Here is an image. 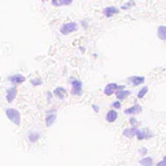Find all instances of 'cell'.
I'll return each mask as SVG.
<instances>
[{"label": "cell", "instance_id": "6da1fadb", "mask_svg": "<svg viewBox=\"0 0 166 166\" xmlns=\"http://www.w3.org/2000/svg\"><path fill=\"white\" fill-rule=\"evenodd\" d=\"M5 114H7V117H8V119H10V121L15 123L16 126H18L21 123V114H20V112L17 110V109H13V108L7 109Z\"/></svg>", "mask_w": 166, "mask_h": 166}, {"label": "cell", "instance_id": "7a4b0ae2", "mask_svg": "<svg viewBox=\"0 0 166 166\" xmlns=\"http://www.w3.org/2000/svg\"><path fill=\"white\" fill-rule=\"evenodd\" d=\"M70 84H72V94L75 95V96H79L82 94V88H83V83L80 82L79 79H72L70 80Z\"/></svg>", "mask_w": 166, "mask_h": 166}, {"label": "cell", "instance_id": "3957f363", "mask_svg": "<svg viewBox=\"0 0 166 166\" xmlns=\"http://www.w3.org/2000/svg\"><path fill=\"white\" fill-rule=\"evenodd\" d=\"M77 30H78V25H77L75 22H68L61 27V34L68 35V34L74 33V31H77Z\"/></svg>", "mask_w": 166, "mask_h": 166}, {"label": "cell", "instance_id": "277c9868", "mask_svg": "<svg viewBox=\"0 0 166 166\" xmlns=\"http://www.w3.org/2000/svg\"><path fill=\"white\" fill-rule=\"evenodd\" d=\"M118 88H119V86L117 83H108L107 86H105V88H104V94L107 95V96H112L113 94L117 92Z\"/></svg>", "mask_w": 166, "mask_h": 166}, {"label": "cell", "instance_id": "5b68a950", "mask_svg": "<svg viewBox=\"0 0 166 166\" xmlns=\"http://www.w3.org/2000/svg\"><path fill=\"white\" fill-rule=\"evenodd\" d=\"M56 109H52V110H48L47 112V117H45V123H47V126H52L53 125V122L56 121V117H57V114H56Z\"/></svg>", "mask_w": 166, "mask_h": 166}, {"label": "cell", "instance_id": "8992f818", "mask_svg": "<svg viewBox=\"0 0 166 166\" xmlns=\"http://www.w3.org/2000/svg\"><path fill=\"white\" fill-rule=\"evenodd\" d=\"M151 136H152V132H149L146 129H140V130H137V132H136V137L139 140L148 139V137H151Z\"/></svg>", "mask_w": 166, "mask_h": 166}, {"label": "cell", "instance_id": "52a82bcc", "mask_svg": "<svg viewBox=\"0 0 166 166\" xmlns=\"http://www.w3.org/2000/svg\"><path fill=\"white\" fill-rule=\"evenodd\" d=\"M9 80L13 84H21V83H23L25 80H26V78H25L23 75H21V74H15V75L9 77Z\"/></svg>", "mask_w": 166, "mask_h": 166}, {"label": "cell", "instance_id": "ba28073f", "mask_svg": "<svg viewBox=\"0 0 166 166\" xmlns=\"http://www.w3.org/2000/svg\"><path fill=\"white\" fill-rule=\"evenodd\" d=\"M142 110H143V108L140 107L139 104H135V105H132V107H130L129 109H126L125 114H139Z\"/></svg>", "mask_w": 166, "mask_h": 166}, {"label": "cell", "instance_id": "9c48e42d", "mask_svg": "<svg viewBox=\"0 0 166 166\" xmlns=\"http://www.w3.org/2000/svg\"><path fill=\"white\" fill-rule=\"evenodd\" d=\"M129 80L132 86H139V84H143L146 82V78L144 77H129Z\"/></svg>", "mask_w": 166, "mask_h": 166}, {"label": "cell", "instance_id": "30bf717a", "mask_svg": "<svg viewBox=\"0 0 166 166\" xmlns=\"http://www.w3.org/2000/svg\"><path fill=\"white\" fill-rule=\"evenodd\" d=\"M16 96H17V88L13 86L12 88H9V90L7 91V101H8V103H12Z\"/></svg>", "mask_w": 166, "mask_h": 166}, {"label": "cell", "instance_id": "8fae6325", "mask_svg": "<svg viewBox=\"0 0 166 166\" xmlns=\"http://www.w3.org/2000/svg\"><path fill=\"white\" fill-rule=\"evenodd\" d=\"M107 121L109 122V123H113V122H116L117 121V118H118V113L114 110V109H112V110H109L108 113H107Z\"/></svg>", "mask_w": 166, "mask_h": 166}, {"label": "cell", "instance_id": "7c38bea8", "mask_svg": "<svg viewBox=\"0 0 166 166\" xmlns=\"http://www.w3.org/2000/svg\"><path fill=\"white\" fill-rule=\"evenodd\" d=\"M136 132H137V129L136 127H131V129H125L123 130V136H126V137H134V136H136Z\"/></svg>", "mask_w": 166, "mask_h": 166}, {"label": "cell", "instance_id": "4fadbf2b", "mask_svg": "<svg viewBox=\"0 0 166 166\" xmlns=\"http://www.w3.org/2000/svg\"><path fill=\"white\" fill-rule=\"evenodd\" d=\"M131 94L129 90H118L117 92H116V96H117L118 99V101H121V100H125V99L129 96V95Z\"/></svg>", "mask_w": 166, "mask_h": 166}, {"label": "cell", "instance_id": "5bb4252c", "mask_svg": "<svg viewBox=\"0 0 166 166\" xmlns=\"http://www.w3.org/2000/svg\"><path fill=\"white\" fill-rule=\"evenodd\" d=\"M117 12H118V8H117V7H108V8H105V9L103 10V13H104L105 17H112L113 15H116Z\"/></svg>", "mask_w": 166, "mask_h": 166}, {"label": "cell", "instance_id": "9a60e30c", "mask_svg": "<svg viewBox=\"0 0 166 166\" xmlns=\"http://www.w3.org/2000/svg\"><path fill=\"white\" fill-rule=\"evenodd\" d=\"M53 94H55V96H56V97L64 99V97H65V95H66V90H65L64 87H57V88H55Z\"/></svg>", "mask_w": 166, "mask_h": 166}, {"label": "cell", "instance_id": "2e32d148", "mask_svg": "<svg viewBox=\"0 0 166 166\" xmlns=\"http://www.w3.org/2000/svg\"><path fill=\"white\" fill-rule=\"evenodd\" d=\"M157 37L160 38L161 40H166V26H158Z\"/></svg>", "mask_w": 166, "mask_h": 166}, {"label": "cell", "instance_id": "e0dca14e", "mask_svg": "<svg viewBox=\"0 0 166 166\" xmlns=\"http://www.w3.org/2000/svg\"><path fill=\"white\" fill-rule=\"evenodd\" d=\"M139 164L142 166H153V158L152 157H143L139 161Z\"/></svg>", "mask_w": 166, "mask_h": 166}, {"label": "cell", "instance_id": "ac0fdd59", "mask_svg": "<svg viewBox=\"0 0 166 166\" xmlns=\"http://www.w3.org/2000/svg\"><path fill=\"white\" fill-rule=\"evenodd\" d=\"M148 92V87L147 86H144V87H142V90L137 92V99H143L144 96H146V94Z\"/></svg>", "mask_w": 166, "mask_h": 166}, {"label": "cell", "instance_id": "d6986e66", "mask_svg": "<svg viewBox=\"0 0 166 166\" xmlns=\"http://www.w3.org/2000/svg\"><path fill=\"white\" fill-rule=\"evenodd\" d=\"M29 139H30L33 143H34V142H37V140L39 139V134H38V132H33V134H30Z\"/></svg>", "mask_w": 166, "mask_h": 166}, {"label": "cell", "instance_id": "ffe728a7", "mask_svg": "<svg viewBox=\"0 0 166 166\" xmlns=\"http://www.w3.org/2000/svg\"><path fill=\"white\" fill-rule=\"evenodd\" d=\"M112 108H113V109L121 108V101H113V103H112Z\"/></svg>", "mask_w": 166, "mask_h": 166}, {"label": "cell", "instance_id": "44dd1931", "mask_svg": "<svg viewBox=\"0 0 166 166\" xmlns=\"http://www.w3.org/2000/svg\"><path fill=\"white\" fill-rule=\"evenodd\" d=\"M156 166H166V156H165L164 158H162V160H161L160 162H157Z\"/></svg>", "mask_w": 166, "mask_h": 166}, {"label": "cell", "instance_id": "7402d4cb", "mask_svg": "<svg viewBox=\"0 0 166 166\" xmlns=\"http://www.w3.org/2000/svg\"><path fill=\"white\" fill-rule=\"evenodd\" d=\"M72 4V0H61V5H69Z\"/></svg>", "mask_w": 166, "mask_h": 166}, {"label": "cell", "instance_id": "603a6c76", "mask_svg": "<svg viewBox=\"0 0 166 166\" xmlns=\"http://www.w3.org/2000/svg\"><path fill=\"white\" fill-rule=\"evenodd\" d=\"M130 123H131V125H132L134 127H135V126L137 125V121H136L135 118H131V119H130Z\"/></svg>", "mask_w": 166, "mask_h": 166}, {"label": "cell", "instance_id": "cb8c5ba5", "mask_svg": "<svg viewBox=\"0 0 166 166\" xmlns=\"http://www.w3.org/2000/svg\"><path fill=\"white\" fill-rule=\"evenodd\" d=\"M40 83H42L40 79H34V80H33V84H34V86H38V84H40Z\"/></svg>", "mask_w": 166, "mask_h": 166}, {"label": "cell", "instance_id": "d4e9b609", "mask_svg": "<svg viewBox=\"0 0 166 166\" xmlns=\"http://www.w3.org/2000/svg\"><path fill=\"white\" fill-rule=\"evenodd\" d=\"M92 107H94V109H95V110H96V112H99V107H97V105H92Z\"/></svg>", "mask_w": 166, "mask_h": 166}]
</instances>
